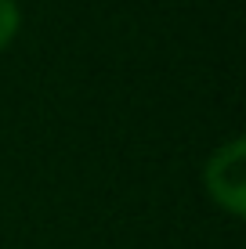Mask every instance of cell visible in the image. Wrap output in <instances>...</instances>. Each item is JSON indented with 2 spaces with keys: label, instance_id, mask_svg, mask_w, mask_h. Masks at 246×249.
<instances>
[{
  "label": "cell",
  "instance_id": "1",
  "mask_svg": "<svg viewBox=\"0 0 246 249\" xmlns=\"http://www.w3.org/2000/svg\"><path fill=\"white\" fill-rule=\"evenodd\" d=\"M243 166H246V141L243 137H232L228 144H221L207 162V192L232 217L246 213V170Z\"/></svg>",
  "mask_w": 246,
  "mask_h": 249
},
{
  "label": "cell",
  "instance_id": "2",
  "mask_svg": "<svg viewBox=\"0 0 246 249\" xmlns=\"http://www.w3.org/2000/svg\"><path fill=\"white\" fill-rule=\"evenodd\" d=\"M19 22H22V11L15 0H0V51L11 44V36L19 33Z\"/></svg>",
  "mask_w": 246,
  "mask_h": 249
}]
</instances>
